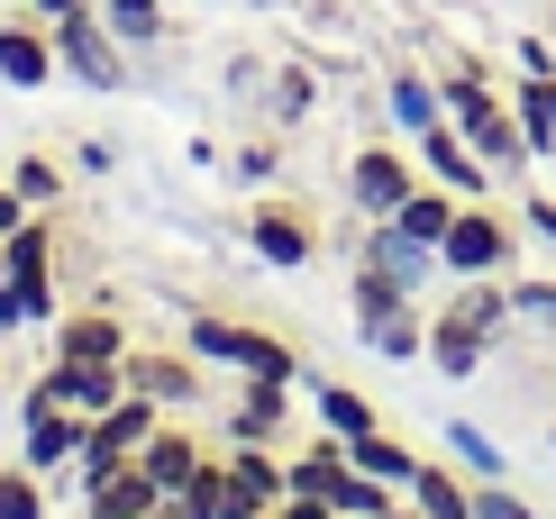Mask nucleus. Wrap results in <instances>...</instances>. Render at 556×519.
I'll use <instances>...</instances> for the list:
<instances>
[{
  "mask_svg": "<svg viewBox=\"0 0 556 519\" xmlns=\"http://www.w3.org/2000/svg\"><path fill=\"white\" fill-rule=\"evenodd\" d=\"M10 282H0V338H18V328H46L55 319V228H46V210L28 228H10Z\"/></svg>",
  "mask_w": 556,
  "mask_h": 519,
  "instance_id": "obj_1",
  "label": "nucleus"
},
{
  "mask_svg": "<svg viewBox=\"0 0 556 519\" xmlns=\"http://www.w3.org/2000/svg\"><path fill=\"white\" fill-rule=\"evenodd\" d=\"M511 265H520V219H502L493 201H466L447 219V238H438V274H456V282L511 274Z\"/></svg>",
  "mask_w": 556,
  "mask_h": 519,
  "instance_id": "obj_2",
  "label": "nucleus"
},
{
  "mask_svg": "<svg viewBox=\"0 0 556 519\" xmlns=\"http://www.w3.org/2000/svg\"><path fill=\"white\" fill-rule=\"evenodd\" d=\"M182 346H192L201 365H228V374H274V383H301V365L283 338H274V328H247V319H192L182 328Z\"/></svg>",
  "mask_w": 556,
  "mask_h": 519,
  "instance_id": "obj_3",
  "label": "nucleus"
},
{
  "mask_svg": "<svg viewBox=\"0 0 556 519\" xmlns=\"http://www.w3.org/2000/svg\"><path fill=\"white\" fill-rule=\"evenodd\" d=\"M46 37H55V64H64L74 83H91V91H119V83H128L119 37L101 28V10H91V0H83V10H64V18H46Z\"/></svg>",
  "mask_w": 556,
  "mask_h": 519,
  "instance_id": "obj_4",
  "label": "nucleus"
},
{
  "mask_svg": "<svg viewBox=\"0 0 556 519\" xmlns=\"http://www.w3.org/2000/svg\"><path fill=\"white\" fill-rule=\"evenodd\" d=\"M119 392H128V356L119 365H64V356H46V374L28 383V401H55V410H74V419H101Z\"/></svg>",
  "mask_w": 556,
  "mask_h": 519,
  "instance_id": "obj_5",
  "label": "nucleus"
},
{
  "mask_svg": "<svg viewBox=\"0 0 556 519\" xmlns=\"http://www.w3.org/2000/svg\"><path fill=\"white\" fill-rule=\"evenodd\" d=\"M410 182H420V155H402V147H356L346 155V201L365 219H392L410 201Z\"/></svg>",
  "mask_w": 556,
  "mask_h": 519,
  "instance_id": "obj_6",
  "label": "nucleus"
},
{
  "mask_svg": "<svg viewBox=\"0 0 556 519\" xmlns=\"http://www.w3.org/2000/svg\"><path fill=\"white\" fill-rule=\"evenodd\" d=\"M292 392L301 383H274V374H238V401H228V446H274L292 429Z\"/></svg>",
  "mask_w": 556,
  "mask_h": 519,
  "instance_id": "obj_7",
  "label": "nucleus"
},
{
  "mask_svg": "<svg viewBox=\"0 0 556 519\" xmlns=\"http://www.w3.org/2000/svg\"><path fill=\"white\" fill-rule=\"evenodd\" d=\"M128 392L165 401V410H201V356L192 346H128Z\"/></svg>",
  "mask_w": 556,
  "mask_h": 519,
  "instance_id": "obj_8",
  "label": "nucleus"
},
{
  "mask_svg": "<svg viewBox=\"0 0 556 519\" xmlns=\"http://www.w3.org/2000/svg\"><path fill=\"white\" fill-rule=\"evenodd\" d=\"M410 147H420V174H429V182H447L456 201H483V192L502 182L493 164H483V155L466 147V128H456V119H438L429 137H410Z\"/></svg>",
  "mask_w": 556,
  "mask_h": 519,
  "instance_id": "obj_9",
  "label": "nucleus"
},
{
  "mask_svg": "<svg viewBox=\"0 0 556 519\" xmlns=\"http://www.w3.org/2000/svg\"><path fill=\"white\" fill-rule=\"evenodd\" d=\"M247 255L274 265V274H301L319 255V238H311V219H301L292 201H256V210H247Z\"/></svg>",
  "mask_w": 556,
  "mask_h": 519,
  "instance_id": "obj_10",
  "label": "nucleus"
},
{
  "mask_svg": "<svg viewBox=\"0 0 556 519\" xmlns=\"http://www.w3.org/2000/svg\"><path fill=\"white\" fill-rule=\"evenodd\" d=\"M128 319L119 311H74V319H46V356H64V365H119L128 356Z\"/></svg>",
  "mask_w": 556,
  "mask_h": 519,
  "instance_id": "obj_11",
  "label": "nucleus"
},
{
  "mask_svg": "<svg viewBox=\"0 0 556 519\" xmlns=\"http://www.w3.org/2000/svg\"><path fill=\"white\" fill-rule=\"evenodd\" d=\"M74 456H83V419H74V410H55V401H28V438H18V465H37V474L55 483V474H74Z\"/></svg>",
  "mask_w": 556,
  "mask_h": 519,
  "instance_id": "obj_12",
  "label": "nucleus"
},
{
  "mask_svg": "<svg viewBox=\"0 0 556 519\" xmlns=\"http://www.w3.org/2000/svg\"><path fill=\"white\" fill-rule=\"evenodd\" d=\"M64 64H55V37H46V18H0V83H18V91H46Z\"/></svg>",
  "mask_w": 556,
  "mask_h": 519,
  "instance_id": "obj_13",
  "label": "nucleus"
},
{
  "mask_svg": "<svg viewBox=\"0 0 556 519\" xmlns=\"http://www.w3.org/2000/svg\"><path fill=\"white\" fill-rule=\"evenodd\" d=\"M483 356H493V328H475V319L447 301V311L429 319V365L447 374V383H475V374H483Z\"/></svg>",
  "mask_w": 556,
  "mask_h": 519,
  "instance_id": "obj_14",
  "label": "nucleus"
},
{
  "mask_svg": "<svg viewBox=\"0 0 556 519\" xmlns=\"http://www.w3.org/2000/svg\"><path fill=\"white\" fill-rule=\"evenodd\" d=\"M228 510L238 519L283 510V456L274 446H228Z\"/></svg>",
  "mask_w": 556,
  "mask_h": 519,
  "instance_id": "obj_15",
  "label": "nucleus"
},
{
  "mask_svg": "<svg viewBox=\"0 0 556 519\" xmlns=\"http://www.w3.org/2000/svg\"><path fill=\"white\" fill-rule=\"evenodd\" d=\"M383 119H392V137H429L438 119H447V91H438L429 74H410V64H402V74L383 83Z\"/></svg>",
  "mask_w": 556,
  "mask_h": 519,
  "instance_id": "obj_16",
  "label": "nucleus"
},
{
  "mask_svg": "<svg viewBox=\"0 0 556 519\" xmlns=\"http://www.w3.org/2000/svg\"><path fill=\"white\" fill-rule=\"evenodd\" d=\"M201 456H211V446L192 438V419H165V429H155L147 446H137V474H147V483H165V502H174V483L192 474Z\"/></svg>",
  "mask_w": 556,
  "mask_h": 519,
  "instance_id": "obj_17",
  "label": "nucleus"
},
{
  "mask_svg": "<svg viewBox=\"0 0 556 519\" xmlns=\"http://www.w3.org/2000/svg\"><path fill=\"white\" fill-rule=\"evenodd\" d=\"M301 392H311V419H319V429H329V438H365V429H375V401H365L356 383H329V374H301Z\"/></svg>",
  "mask_w": 556,
  "mask_h": 519,
  "instance_id": "obj_18",
  "label": "nucleus"
},
{
  "mask_svg": "<svg viewBox=\"0 0 556 519\" xmlns=\"http://www.w3.org/2000/svg\"><path fill=\"white\" fill-rule=\"evenodd\" d=\"M402 492L420 502V519H475V474L466 465H429L420 456V474H410Z\"/></svg>",
  "mask_w": 556,
  "mask_h": 519,
  "instance_id": "obj_19",
  "label": "nucleus"
},
{
  "mask_svg": "<svg viewBox=\"0 0 556 519\" xmlns=\"http://www.w3.org/2000/svg\"><path fill=\"white\" fill-rule=\"evenodd\" d=\"M456 210H466V201H456L447 182H429V174H420V182H410V201L392 210V228H402L410 246H429V255H438V238H447V219H456Z\"/></svg>",
  "mask_w": 556,
  "mask_h": 519,
  "instance_id": "obj_20",
  "label": "nucleus"
},
{
  "mask_svg": "<svg viewBox=\"0 0 556 519\" xmlns=\"http://www.w3.org/2000/svg\"><path fill=\"white\" fill-rule=\"evenodd\" d=\"M356 265H383L392 282H402V292H420V282L438 274V255H429V246H410L392 219H375V228H365V255H356Z\"/></svg>",
  "mask_w": 556,
  "mask_h": 519,
  "instance_id": "obj_21",
  "label": "nucleus"
},
{
  "mask_svg": "<svg viewBox=\"0 0 556 519\" xmlns=\"http://www.w3.org/2000/svg\"><path fill=\"white\" fill-rule=\"evenodd\" d=\"M511 119H520V137H529V155L556 164V74H520V83H511Z\"/></svg>",
  "mask_w": 556,
  "mask_h": 519,
  "instance_id": "obj_22",
  "label": "nucleus"
},
{
  "mask_svg": "<svg viewBox=\"0 0 556 519\" xmlns=\"http://www.w3.org/2000/svg\"><path fill=\"white\" fill-rule=\"evenodd\" d=\"M83 510H101V519H147V510H165V483H147L137 474V456L119 465V474H101L83 492Z\"/></svg>",
  "mask_w": 556,
  "mask_h": 519,
  "instance_id": "obj_23",
  "label": "nucleus"
},
{
  "mask_svg": "<svg viewBox=\"0 0 556 519\" xmlns=\"http://www.w3.org/2000/svg\"><path fill=\"white\" fill-rule=\"evenodd\" d=\"M346 465H356V474H375V483H392V492H402L410 474H420V456H410V446L392 438L383 419H375V429H365V438H346Z\"/></svg>",
  "mask_w": 556,
  "mask_h": 519,
  "instance_id": "obj_24",
  "label": "nucleus"
},
{
  "mask_svg": "<svg viewBox=\"0 0 556 519\" xmlns=\"http://www.w3.org/2000/svg\"><path fill=\"white\" fill-rule=\"evenodd\" d=\"M91 10L119 46H165V28H174V0H91Z\"/></svg>",
  "mask_w": 556,
  "mask_h": 519,
  "instance_id": "obj_25",
  "label": "nucleus"
},
{
  "mask_svg": "<svg viewBox=\"0 0 556 519\" xmlns=\"http://www.w3.org/2000/svg\"><path fill=\"white\" fill-rule=\"evenodd\" d=\"M174 510L182 519H238V510H228V456H201L192 474L174 483Z\"/></svg>",
  "mask_w": 556,
  "mask_h": 519,
  "instance_id": "obj_26",
  "label": "nucleus"
},
{
  "mask_svg": "<svg viewBox=\"0 0 556 519\" xmlns=\"http://www.w3.org/2000/svg\"><path fill=\"white\" fill-rule=\"evenodd\" d=\"M356 338L375 346V356H392V365H410V356H429V319H420V311H392V319H365Z\"/></svg>",
  "mask_w": 556,
  "mask_h": 519,
  "instance_id": "obj_27",
  "label": "nucleus"
},
{
  "mask_svg": "<svg viewBox=\"0 0 556 519\" xmlns=\"http://www.w3.org/2000/svg\"><path fill=\"white\" fill-rule=\"evenodd\" d=\"M447 456H456V465H466V474H475V483H493V474H511V456H502V446H493V438H483V429H475V419H447Z\"/></svg>",
  "mask_w": 556,
  "mask_h": 519,
  "instance_id": "obj_28",
  "label": "nucleus"
},
{
  "mask_svg": "<svg viewBox=\"0 0 556 519\" xmlns=\"http://www.w3.org/2000/svg\"><path fill=\"white\" fill-rule=\"evenodd\" d=\"M346 301H356V328H365V319H392V311H410V292H402V282H392L383 265H356Z\"/></svg>",
  "mask_w": 556,
  "mask_h": 519,
  "instance_id": "obj_29",
  "label": "nucleus"
},
{
  "mask_svg": "<svg viewBox=\"0 0 556 519\" xmlns=\"http://www.w3.org/2000/svg\"><path fill=\"white\" fill-rule=\"evenodd\" d=\"M10 182H18V201H28V210H55V201H64V164H55V155H18Z\"/></svg>",
  "mask_w": 556,
  "mask_h": 519,
  "instance_id": "obj_30",
  "label": "nucleus"
},
{
  "mask_svg": "<svg viewBox=\"0 0 556 519\" xmlns=\"http://www.w3.org/2000/svg\"><path fill=\"white\" fill-rule=\"evenodd\" d=\"M0 519H46V474L37 465H0Z\"/></svg>",
  "mask_w": 556,
  "mask_h": 519,
  "instance_id": "obj_31",
  "label": "nucleus"
},
{
  "mask_svg": "<svg viewBox=\"0 0 556 519\" xmlns=\"http://www.w3.org/2000/svg\"><path fill=\"white\" fill-rule=\"evenodd\" d=\"M511 311L556 338V274H511Z\"/></svg>",
  "mask_w": 556,
  "mask_h": 519,
  "instance_id": "obj_32",
  "label": "nucleus"
},
{
  "mask_svg": "<svg viewBox=\"0 0 556 519\" xmlns=\"http://www.w3.org/2000/svg\"><path fill=\"white\" fill-rule=\"evenodd\" d=\"M475 519H539V510L511 492V474H493V483H475Z\"/></svg>",
  "mask_w": 556,
  "mask_h": 519,
  "instance_id": "obj_33",
  "label": "nucleus"
},
{
  "mask_svg": "<svg viewBox=\"0 0 556 519\" xmlns=\"http://www.w3.org/2000/svg\"><path fill=\"white\" fill-rule=\"evenodd\" d=\"M520 228L539 246H556V192H520Z\"/></svg>",
  "mask_w": 556,
  "mask_h": 519,
  "instance_id": "obj_34",
  "label": "nucleus"
},
{
  "mask_svg": "<svg viewBox=\"0 0 556 519\" xmlns=\"http://www.w3.org/2000/svg\"><path fill=\"white\" fill-rule=\"evenodd\" d=\"M511 64L520 74H556V46L547 37H511Z\"/></svg>",
  "mask_w": 556,
  "mask_h": 519,
  "instance_id": "obj_35",
  "label": "nucleus"
},
{
  "mask_svg": "<svg viewBox=\"0 0 556 519\" xmlns=\"http://www.w3.org/2000/svg\"><path fill=\"white\" fill-rule=\"evenodd\" d=\"M28 219H37V210L18 201V182H10V174H0V238H10V228H28Z\"/></svg>",
  "mask_w": 556,
  "mask_h": 519,
  "instance_id": "obj_36",
  "label": "nucleus"
},
{
  "mask_svg": "<svg viewBox=\"0 0 556 519\" xmlns=\"http://www.w3.org/2000/svg\"><path fill=\"white\" fill-rule=\"evenodd\" d=\"M274 164H283L274 147H238V182H274Z\"/></svg>",
  "mask_w": 556,
  "mask_h": 519,
  "instance_id": "obj_37",
  "label": "nucleus"
},
{
  "mask_svg": "<svg viewBox=\"0 0 556 519\" xmlns=\"http://www.w3.org/2000/svg\"><path fill=\"white\" fill-rule=\"evenodd\" d=\"M283 519H338V510L319 502V492H292V502H283Z\"/></svg>",
  "mask_w": 556,
  "mask_h": 519,
  "instance_id": "obj_38",
  "label": "nucleus"
},
{
  "mask_svg": "<svg viewBox=\"0 0 556 519\" xmlns=\"http://www.w3.org/2000/svg\"><path fill=\"white\" fill-rule=\"evenodd\" d=\"M28 18H64V10H83V0H18Z\"/></svg>",
  "mask_w": 556,
  "mask_h": 519,
  "instance_id": "obj_39",
  "label": "nucleus"
},
{
  "mask_svg": "<svg viewBox=\"0 0 556 519\" xmlns=\"http://www.w3.org/2000/svg\"><path fill=\"white\" fill-rule=\"evenodd\" d=\"M147 519H182V510H174V502H165V510H147Z\"/></svg>",
  "mask_w": 556,
  "mask_h": 519,
  "instance_id": "obj_40",
  "label": "nucleus"
},
{
  "mask_svg": "<svg viewBox=\"0 0 556 519\" xmlns=\"http://www.w3.org/2000/svg\"><path fill=\"white\" fill-rule=\"evenodd\" d=\"M0 282H10V246H0Z\"/></svg>",
  "mask_w": 556,
  "mask_h": 519,
  "instance_id": "obj_41",
  "label": "nucleus"
},
{
  "mask_svg": "<svg viewBox=\"0 0 556 519\" xmlns=\"http://www.w3.org/2000/svg\"><path fill=\"white\" fill-rule=\"evenodd\" d=\"M256 519H283V510H256Z\"/></svg>",
  "mask_w": 556,
  "mask_h": 519,
  "instance_id": "obj_42",
  "label": "nucleus"
},
{
  "mask_svg": "<svg viewBox=\"0 0 556 519\" xmlns=\"http://www.w3.org/2000/svg\"><path fill=\"white\" fill-rule=\"evenodd\" d=\"M83 519H101V510H83Z\"/></svg>",
  "mask_w": 556,
  "mask_h": 519,
  "instance_id": "obj_43",
  "label": "nucleus"
},
{
  "mask_svg": "<svg viewBox=\"0 0 556 519\" xmlns=\"http://www.w3.org/2000/svg\"><path fill=\"white\" fill-rule=\"evenodd\" d=\"M547 446H556V429H547Z\"/></svg>",
  "mask_w": 556,
  "mask_h": 519,
  "instance_id": "obj_44",
  "label": "nucleus"
},
{
  "mask_svg": "<svg viewBox=\"0 0 556 519\" xmlns=\"http://www.w3.org/2000/svg\"><path fill=\"white\" fill-rule=\"evenodd\" d=\"M0 401H10V392H0Z\"/></svg>",
  "mask_w": 556,
  "mask_h": 519,
  "instance_id": "obj_45",
  "label": "nucleus"
}]
</instances>
